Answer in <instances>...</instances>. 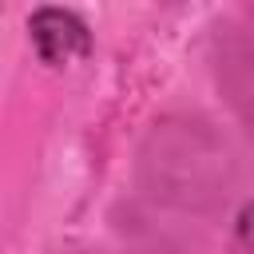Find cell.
I'll list each match as a JSON object with an SVG mask.
<instances>
[{
  "instance_id": "obj_1",
  "label": "cell",
  "mask_w": 254,
  "mask_h": 254,
  "mask_svg": "<svg viewBox=\"0 0 254 254\" xmlns=\"http://www.w3.org/2000/svg\"><path fill=\"white\" fill-rule=\"evenodd\" d=\"M28 32H32L36 56L52 67H67V64H75L91 52L87 24L75 12H64V8H36L32 20H28Z\"/></svg>"
},
{
  "instance_id": "obj_2",
  "label": "cell",
  "mask_w": 254,
  "mask_h": 254,
  "mask_svg": "<svg viewBox=\"0 0 254 254\" xmlns=\"http://www.w3.org/2000/svg\"><path fill=\"white\" fill-rule=\"evenodd\" d=\"M238 238H242V246L254 254V202L242 206V214H238Z\"/></svg>"
}]
</instances>
